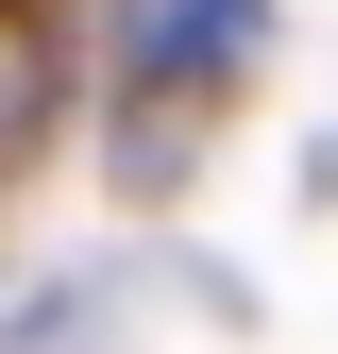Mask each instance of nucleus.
I'll return each mask as SVG.
<instances>
[{
  "label": "nucleus",
  "mask_w": 338,
  "mask_h": 354,
  "mask_svg": "<svg viewBox=\"0 0 338 354\" xmlns=\"http://www.w3.org/2000/svg\"><path fill=\"white\" fill-rule=\"evenodd\" d=\"M254 17L271 0H118V84L136 102H186V84H220L254 51Z\"/></svg>",
  "instance_id": "f257e3e1"
}]
</instances>
